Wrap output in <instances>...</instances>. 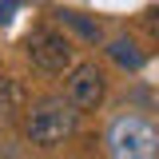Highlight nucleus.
Listing matches in <instances>:
<instances>
[{
  "label": "nucleus",
  "instance_id": "1",
  "mask_svg": "<svg viewBox=\"0 0 159 159\" xmlns=\"http://www.w3.org/2000/svg\"><path fill=\"white\" fill-rule=\"evenodd\" d=\"M76 107L68 103V96H52V99H40L36 107L24 116V135L28 143L36 147H56L76 131Z\"/></svg>",
  "mask_w": 159,
  "mask_h": 159
},
{
  "label": "nucleus",
  "instance_id": "2",
  "mask_svg": "<svg viewBox=\"0 0 159 159\" xmlns=\"http://www.w3.org/2000/svg\"><path fill=\"white\" fill-rule=\"evenodd\" d=\"M111 159H155L159 155V127L143 116H119L107 127Z\"/></svg>",
  "mask_w": 159,
  "mask_h": 159
},
{
  "label": "nucleus",
  "instance_id": "3",
  "mask_svg": "<svg viewBox=\"0 0 159 159\" xmlns=\"http://www.w3.org/2000/svg\"><path fill=\"white\" fill-rule=\"evenodd\" d=\"M28 60L36 64L40 72L56 76L64 68H72V40L64 32H56V28H36L28 36Z\"/></svg>",
  "mask_w": 159,
  "mask_h": 159
},
{
  "label": "nucleus",
  "instance_id": "4",
  "mask_svg": "<svg viewBox=\"0 0 159 159\" xmlns=\"http://www.w3.org/2000/svg\"><path fill=\"white\" fill-rule=\"evenodd\" d=\"M103 88L107 84H103V72L96 64H80V68H72V80H68V103L76 111H88L103 99Z\"/></svg>",
  "mask_w": 159,
  "mask_h": 159
},
{
  "label": "nucleus",
  "instance_id": "5",
  "mask_svg": "<svg viewBox=\"0 0 159 159\" xmlns=\"http://www.w3.org/2000/svg\"><path fill=\"white\" fill-rule=\"evenodd\" d=\"M107 56L116 60L119 68H127V72H139V68H143V52L135 48V40H127V36L111 40V44H107Z\"/></svg>",
  "mask_w": 159,
  "mask_h": 159
},
{
  "label": "nucleus",
  "instance_id": "6",
  "mask_svg": "<svg viewBox=\"0 0 159 159\" xmlns=\"http://www.w3.org/2000/svg\"><path fill=\"white\" fill-rule=\"evenodd\" d=\"M20 84L12 76H0V123H8V119H16L20 111Z\"/></svg>",
  "mask_w": 159,
  "mask_h": 159
},
{
  "label": "nucleus",
  "instance_id": "7",
  "mask_svg": "<svg viewBox=\"0 0 159 159\" xmlns=\"http://www.w3.org/2000/svg\"><path fill=\"white\" fill-rule=\"evenodd\" d=\"M60 20H64V24H72V28H76V32H80L84 40H99V24L84 20L80 12H60Z\"/></svg>",
  "mask_w": 159,
  "mask_h": 159
},
{
  "label": "nucleus",
  "instance_id": "8",
  "mask_svg": "<svg viewBox=\"0 0 159 159\" xmlns=\"http://www.w3.org/2000/svg\"><path fill=\"white\" fill-rule=\"evenodd\" d=\"M16 8H20V0H0V24H8L16 16Z\"/></svg>",
  "mask_w": 159,
  "mask_h": 159
}]
</instances>
